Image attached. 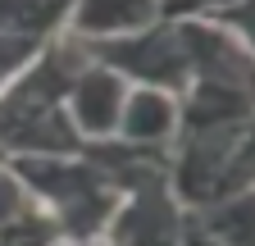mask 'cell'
I'll return each instance as SVG.
<instances>
[{
	"label": "cell",
	"mask_w": 255,
	"mask_h": 246,
	"mask_svg": "<svg viewBox=\"0 0 255 246\" xmlns=\"http://www.w3.org/2000/svg\"><path fill=\"white\" fill-rule=\"evenodd\" d=\"M82 64L73 37H55L32 64L0 87V155H73L82 137L69 119V87Z\"/></svg>",
	"instance_id": "6da1fadb"
},
{
	"label": "cell",
	"mask_w": 255,
	"mask_h": 246,
	"mask_svg": "<svg viewBox=\"0 0 255 246\" xmlns=\"http://www.w3.org/2000/svg\"><path fill=\"white\" fill-rule=\"evenodd\" d=\"M14 173L32 192L37 210H46L59 237L69 246H96L105 237L114 210L123 201L119 182L87 155V146L73 155H14Z\"/></svg>",
	"instance_id": "7a4b0ae2"
},
{
	"label": "cell",
	"mask_w": 255,
	"mask_h": 246,
	"mask_svg": "<svg viewBox=\"0 0 255 246\" xmlns=\"http://www.w3.org/2000/svg\"><path fill=\"white\" fill-rule=\"evenodd\" d=\"M69 37V32H64ZM78 41V37H73ZM82 55L110 64L114 73H123L132 87H164V91H187L191 82V59H187V41H182V23L178 18H155L150 27L123 37H105V41H78Z\"/></svg>",
	"instance_id": "3957f363"
},
{
	"label": "cell",
	"mask_w": 255,
	"mask_h": 246,
	"mask_svg": "<svg viewBox=\"0 0 255 246\" xmlns=\"http://www.w3.org/2000/svg\"><path fill=\"white\" fill-rule=\"evenodd\" d=\"M78 46V41H73ZM128 82L123 73H114L110 64H101V59L82 55V64L73 73V87H69V119L73 128L87 141H110L119 132V119H123V101H128Z\"/></svg>",
	"instance_id": "277c9868"
},
{
	"label": "cell",
	"mask_w": 255,
	"mask_h": 246,
	"mask_svg": "<svg viewBox=\"0 0 255 246\" xmlns=\"http://www.w3.org/2000/svg\"><path fill=\"white\" fill-rule=\"evenodd\" d=\"M178 119H182L178 91H164V87H128L123 119H119V132L114 137L132 141V146L169 150L173 137H178Z\"/></svg>",
	"instance_id": "5b68a950"
},
{
	"label": "cell",
	"mask_w": 255,
	"mask_h": 246,
	"mask_svg": "<svg viewBox=\"0 0 255 246\" xmlns=\"http://www.w3.org/2000/svg\"><path fill=\"white\" fill-rule=\"evenodd\" d=\"M155 18H164V0H73L64 32L78 41H105V37L150 27Z\"/></svg>",
	"instance_id": "8992f818"
},
{
	"label": "cell",
	"mask_w": 255,
	"mask_h": 246,
	"mask_svg": "<svg viewBox=\"0 0 255 246\" xmlns=\"http://www.w3.org/2000/svg\"><path fill=\"white\" fill-rule=\"evenodd\" d=\"M69 14L73 0H0V27L37 41H55L69 27Z\"/></svg>",
	"instance_id": "52a82bcc"
},
{
	"label": "cell",
	"mask_w": 255,
	"mask_h": 246,
	"mask_svg": "<svg viewBox=\"0 0 255 246\" xmlns=\"http://www.w3.org/2000/svg\"><path fill=\"white\" fill-rule=\"evenodd\" d=\"M55 237H59V228L46 210H32V214L0 228V246H50Z\"/></svg>",
	"instance_id": "ba28073f"
},
{
	"label": "cell",
	"mask_w": 255,
	"mask_h": 246,
	"mask_svg": "<svg viewBox=\"0 0 255 246\" xmlns=\"http://www.w3.org/2000/svg\"><path fill=\"white\" fill-rule=\"evenodd\" d=\"M32 210H37L32 192L23 187V178L14 173V164L0 155V228L14 224V219H23V214H32Z\"/></svg>",
	"instance_id": "9c48e42d"
},
{
	"label": "cell",
	"mask_w": 255,
	"mask_h": 246,
	"mask_svg": "<svg viewBox=\"0 0 255 246\" xmlns=\"http://www.w3.org/2000/svg\"><path fill=\"white\" fill-rule=\"evenodd\" d=\"M41 46L46 41H37V37H18V32H5V27H0V87L9 78H18L32 59L41 55Z\"/></svg>",
	"instance_id": "30bf717a"
},
{
	"label": "cell",
	"mask_w": 255,
	"mask_h": 246,
	"mask_svg": "<svg viewBox=\"0 0 255 246\" xmlns=\"http://www.w3.org/2000/svg\"><path fill=\"white\" fill-rule=\"evenodd\" d=\"M210 18H219L223 27H233V32L255 50V0H237V5L219 9V14H210Z\"/></svg>",
	"instance_id": "8fae6325"
},
{
	"label": "cell",
	"mask_w": 255,
	"mask_h": 246,
	"mask_svg": "<svg viewBox=\"0 0 255 246\" xmlns=\"http://www.w3.org/2000/svg\"><path fill=\"white\" fill-rule=\"evenodd\" d=\"M228 5H237V0H164V14L169 18H210Z\"/></svg>",
	"instance_id": "7c38bea8"
},
{
	"label": "cell",
	"mask_w": 255,
	"mask_h": 246,
	"mask_svg": "<svg viewBox=\"0 0 255 246\" xmlns=\"http://www.w3.org/2000/svg\"><path fill=\"white\" fill-rule=\"evenodd\" d=\"M50 246H69V242H64V237H55V242H50Z\"/></svg>",
	"instance_id": "4fadbf2b"
},
{
	"label": "cell",
	"mask_w": 255,
	"mask_h": 246,
	"mask_svg": "<svg viewBox=\"0 0 255 246\" xmlns=\"http://www.w3.org/2000/svg\"><path fill=\"white\" fill-rule=\"evenodd\" d=\"M96 246H101V242H96Z\"/></svg>",
	"instance_id": "5bb4252c"
}]
</instances>
